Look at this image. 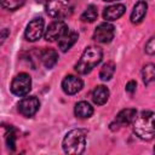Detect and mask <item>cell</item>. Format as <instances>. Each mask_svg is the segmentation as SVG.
I'll list each match as a JSON object with an SVG mask.
<instances>
[{
	"label": "cell",
	"mask_w": 155,
	"mask_h": 155,
	"mask_svg": "<svg viewBox=\"0 0 155 155\" xmlns=\"http://www.w3.org/2000/svg\"><path fill=\"white\" fill-rule=\"evenodd\" d=\"M10 35V29L7 28H2L1 33H0V39H1V44H4V41L7 39V36Z\"/></svg>",
	"instance_id": "25"
},
{
	"label": "cell",
	"mask_w": 155,
	"mask_h": 155,
	"mask_svg": "<svg viewBox=\"0 0 155 155\" xmlns=\"http://www.w3.org/2000/svg\"><path fill=\"white\" fill-rule=\"evenodd\" d=\"M98 17V11H97V7L94 5H88L86 7V10L82 12L80 19L82 22H86V23H92L97 19Z\"/></svg>",
	"instance_id": "20"
},
{
	"label": "cell",
	"mask_w": 155,
	"mask_h": 155,
	"mask_svg": "<svg viewBox=\"0 0 155 155\" xmlns=\"http://www.w3.org/2000/svg\"><path fill=\"white\" fill-rule=\"evenodd\" d=\"M74 114H75L76 117L88 119V117H91L93 115V107L86 101L78 102L75 104V108H74Z\"/></svg>",
	"instance_id": "17"
},
{
	"label": "cell",
	"mask_w": 155,
	"mask_h": 155,
	"mask_svg": "<svg viewBox=\"0 0 155 155\" xmlns=\"http://www.w3.org/2000/svg\"><path fill=\"white\" fill-rule=\"evenodd\" d=\"M115 35V28L109 22H103L97 25V28L93 31L92 39L101 44H109Z\"/></svg>",
	"instance_id": "9"
},
{
	"label": "cell",
	"mask_w": 155,
	"mask_h": 155,
	"mask_svg": "<svg viewBox=\"0 0 155 155\" xmlns=\"http://www.w3.org/2000/svg\"><path fill=\"white\" fill-rule=\"evenodd\" d=\"M102 58H103V51L101 47L87 46L82 52L80 59L75 64V70L81 75H86L102 62Z\"/></svg>",
	"instance_id": "1"
},
{
	"label": "cell",
	"mask_w": 155,
	"mask_h": 155,
	"mask_svg": "<svg viewBox=\"0 0 155 155\" xmlns=\"http://www.w3.org/2000/svg\"><path fill=\"white\" fill-rule=\"evenodd\" d=\"M25 0H1V5L4 8L8 10V11H16L19 7H22L24 5Z\"/></svg>",
	"instance_id": "22"
},
{
	"label": "cell",
	"mask_w": 155,
	"mask_h": 155,
	"mask_svg": "<svg viewBox=\"0 0 155 155\" xmlns=\"http://www.w3.org/2000/svg\"><path fill=\"white\" fill-rule=\"evenodd\" d=\"M46 12L50 17L63 19L71 13V5L69 0H47Z\"/></svg>",
	"instance_id": "4"
},
{
	"label": "cell",
	"mask_w": 155,
	"mask_h": 155,
	"mask_svg": "<svg viewBox=\"0 0 155 155\" xmlns=\"http://www.w3.org/2000/svg\"><path fill=\"white\" fill-rule=\"evenodd\" d=\"M40 108V101L35 96L24 97L18 103V113L24 117H31Z\"/></svg>",
	"instance_id": "10"
},
{
	"label": "cell",
	"mask_w": 155,
	"mask_h": 155,
	"mask_svg": "<svg viewBox=\"0 0 155 155\" xmlns=\"http://www.w3.org/2000/svg\"><path fill=\"white\" fill-rule=\"evenodd\" d=\"M145 52L150 56L155 54V36L150 38L145 44Z\"/></svg>",
	"instance_id": "23"
},
{
	"label": "cell",
	"mask_w": 155,
	"mask_h": 155,
	"mask_svg": "<svg viewBox=\"0 0 155 155\" xmlns=\"http://www.w3.org/2000/svg\"><path fill=\"white\" fill-rule=\"evenodd\" d=\"M40 59L47 69H52L58 62V53L53 48H44L40 52Z\"/></svg>",
	"instance_id": "15"
},
{
	"label": "cell",
	"mask_w": 155,
	"mask_h": 155,
	"mask_svg": "<svg viewBox=\"0 0 155 155\" xmlns=\"http://www.w3.org/2000/svg\"><path fill=\"white\" fill-rule=\"evenodd\" d=\"M69 31V28L68 25L65 24V22H63L62 19H57L54 22H52L47 29L45 30V40L46 41H50V42H53V41H57L59 40L63 35H65Z\"/></svg>",
	"instance_id": "8"
},
{
	"label": "cell",
	"mask_w": 155,
	"mask_h": 155,
	"mask_svg": "<svg viewBox=\"0 0 155 155\" xmlns=\"http://www.w3.org/2000/svg\"><path fill=\"white\" fill-rule=\"evenodd\" d=\"M11 92L17 97H24L27 96L31 90V78L27 73H19L17 74L10 86Z\"/></svg>",
	"instance_id": "5"
},
{
	"label": "cell",
	"mask_w": 155,
	"mask_h": 155,
	"mask_svg": "<svg viewBox=\"0 0 155 155\" xmlns=\"http://www.w3.org/2000/svg\"><path fill=\"white\" fill-rule=\"evenodd\" d=\"M126 11V6L124 4H115V5H110L108 7L104 8L103 11V18L105 19V22H113L119 19Z\"/></svg>",
	"instance_id": "12"
},
{
	"label": "cell",
	"mask_w": 155,
	"mask_h": 155,
	"mask_svg": "<svg viewBox=\"0 0 155 155\" xmlns=\"http://www.w3.org/2000/svg\"><path fill=\"white\" fill-rule=\"evenodd\" d=\"M142 79L145 85H149L155 80V64L154 63H148L143 67L142 69Z\"/></svg>",
	"instance_id": "19"
},
{
	"label": "cell",
	"mask_w": 155,
	"mask_h": 155,
	"mask_svg": "<svg viewBox=\"0 0 155 155\" xmlns=\"http://www.w3.org/2000/svg\"><path fill=\"white\" fill-rule=\"evenodd\" d=\"M103 1H105V2H113V1H117V0H103Z\"/></svg>",
	"instance_id": "26"
},
{
	"label": "cell",
	"mask_w": 155,
	"mask_h": 155,
	"mask_svg": "<svg viewBox=\"0 0 155 155\" xmlns=\"http://www.w3.org/2000/svg\"><path fill=\"white\" fill-rule=\"evenodd\" d=\"M84 87V81L75 75H67L62 81V90L65 94H75Z\"/></svg>",
	"instance_id": "11"
},
{
	"label": "cell",
	"mask_w": 155,
	"mask_h": 155,
	"mask_svg": "<svg viewBox=\"0 0 155 155\" xmlns=\"http://www.w3.org/2000/svg\"><path fill=\"white\" fill-rule=\"evenodd\" d=\"M62 147L65 154H70V155L82 154L86 148V131L81 128L70 130L63 138Z\"/></svg>",
	"instance_id": "3"
},
{
	"label": "cell",
	"mask_w": 155,
	"mask_h": 155,
	"mask_svg": "<svg viewBox=\"0 0 155 155\" xmlns=\"http://www.w3.org/2000/svg\"><path fill=\"white\" fill-rule=\"evenodd\" d=\"M133 131L140 139H153L155 137V113L142 111L133 121Z\"/></svg>",
	"instance_id": "2"
},
{
	"label": "cell",
	"mask_w": 155,
	"mask_h": 155,
	"mask_svg": "<svg viewBox=\"0 0 155 155\" xmlns=\"http://www.w3.org/2000/svg\"><path fill=\"white\" fill-rule=\"evenodd\" d=\"M115 68H116V65L111 61L104 63L103 67L101 68V71H99V79L102 81H109L115 73Z\"/></svg>",
	"instance_id": "18"
},
{
	"label": "cell",
	"mask_w": 155,
	"mask_h": 155,
	"mask_svg": "<svg viewBox=\"0 0 155 155\" xmlns=\"http://www.w3.org/2000/svg\"><path fill=\"white\" fill-rule=\"evenodd\" d=\"M78 39H79V34L76 31H74V30H69L65 35H63L58 40V47H59V50L62 52L69 51L74 46V44L78 41Z\"/></svg>",
	"instance_id": "14"
},
{
	"label": "cell",
	"mask_w": 155,
	"mask_h": 155,
	"mask_svg": "<svg viewBox=\"0 0 155 155\" xmlns=\"http://www.w3.org/2000/svg\"><path fill=\"white\" fill-rule=\"evenodd\" d=\"M147 11H148V4L143 0H139L138 2H136V5L133 6V10L131 12L130 19L133 24H139L144 17L147 16Z\"/></svg>",
	"instance_id": "13"
},
{
	"label": "cell",
	"mask_w": 155,
	"mask_h": 155,
	"mask_svg": "<svg viewBox=\"0 0 155 155\" xmlns=\"http://www.w3.org/2000/svg\"><path fill=\"white\" fill-rule=\"evenodd\" d=\"M137 117V110L133 108H126L122 109L117 113L115 120L110 124L109 128L111 131H117L119 128L124 127V126H128L131 124H133V121Z\"/></svg>",
	"instance_id": "6"
},
{
	"label": "cell",
	"mask_w": 155,
	"mask_h": 155,
	"mask_svg": "<svg viewBox=\"0 0 155 155\" xmlns=\"http://www.w3.org/2000/svg\"><path fill=\"white\" fill-rule=\"evenodd\" d=\"M154 153H155V147H154Z\"/></svg>",
	"instance_id": "27"
},
{
	"label": "cell",
	"mask_w": 155,
	"mask_h": 155,
	"mask_svg": "<svg viewBox=\"0 0 155 155\" xmlns=\"http://www.w3.org/2000/svg\"><path fill=\"white\" fill-rule=\"evenodd\" d=\"M136 87H137V82H136L134 80H130V81L126 84L125 90H126V92H128L130 94H133L134 91H136Z\"/></svg>",
	"instance_id": "24"
},
{
	"label": "cell",
	"mask_w": 155,
	"mask_h": 155,
	"mask_svg": "<svg viewBox=\"0 0 155 155\" xmlns=\"http://www.w3.org/2000/svg\"><path fill=\"white\" fill-rule=\"evenodd\" d=\"M5 140H6L7 148L11 151H13L16 149V133H15V130L12 126L7 127V131L5 133Z\"/></svg>",
	"instance_id": "21"
},
{
	"label": "cell",
	"mask_w": 155,
	"mask_h": 155,
	"mask_svg": "<svg viewBox=\"0 0 155 155\" xmlns=\"http://www.w3.org/2000/svg\"><path fill=\"white\" fill-rule=\"evenodd\" d=\"M109 96H110V92L108 87H105L104 85H98L94 87L92 92V101L96 105H103L108 102Z\"/></svg>",
	"instance_id": "16"
},
{
	"label": "cell",
	"mask_w": 155,
	"mask_h": 155,
	"mask_svg": "<svg viewBox=\"0 0 155 155\" xmlns=\"http://www.w3.org/2000/svg\"><path fill=\"white\" fill-rule=\"evenodd\" d=\"M44 30H45L44 19L41 17H35L28 23V25L25 28V31H24V38L28 41L34 42V41L39 40L42 34H45Z\"/></svg>",
	"instance_id": "7"
}]
</instances>
